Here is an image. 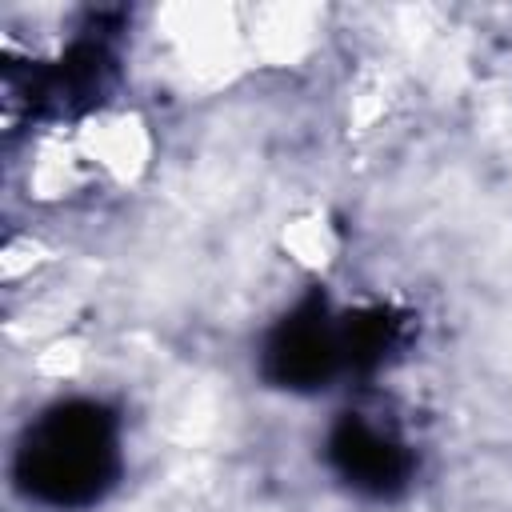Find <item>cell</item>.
Wrapping results in <instances>:
<instances>
[{"label": "cell", "mask_w": 512, "mask_h": 512, "mask_svg": "<svg viewBox=\"0 0 512 512\" xmlns=\"http://www.w3.org/2000/svg\"><path fill=\"white\" fill-rule=\"evenodd\" d=\"M152 124L136 108H92L28 144V196L72 204L132 188L152 164Z\"/></svg>", "instance_id": "1"}, {"label": "cell", "mask_w": 512, "mask_h": 512, "mask_svg": "<svg viewBox=\"0 0 512 512\" xmlns=\"http://www.w3.org/2000/svg\"><path fill=\"white\" fill-rule=\"evenodd\" d=\"M156 44L164 68L184 84H228L244 68L260 64L248 8L232 4H176L156 12Z\"/></svg>", "instance_id": "2"}]
</instances>
